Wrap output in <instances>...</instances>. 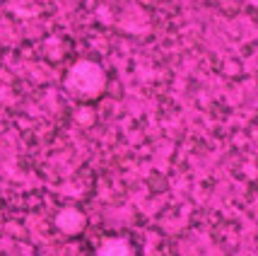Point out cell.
I'll return each instance as SVG.
<instances>
[{"instance_id":"obj_1","label":"cell","mask_w":258,"mask_h":256,"mask_svg":"<svg viewBox=\"0 0 258 256\" xmlns=\"http://www.w3.org/2000/svg\"><path fill=\"white\" fill-rule=\"evenodd\" d=\"M68 89L75 94V97H97L101 89H104V73L97 63H90V61H82L78 66L68 73L66 80Z\"/></svg>"},{"instance_id":"obj_2","label":"cell","mask_w":258,"mask_h":256,"mask_svg":"<svg viewBox=\"0 0 258 256\" xmlns=\"http://www.w3.org/2000/svg\"><path fill=\"white\" fill-rule=\"evenodd\" d=\"M99 256H131V249L125 242H106L101 246Z\"/></svg>"}]
</instances>
